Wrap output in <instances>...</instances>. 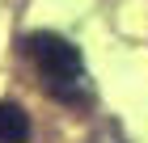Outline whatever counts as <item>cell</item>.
I'll use <instances>...</instances> for the list:
<instances>
[{"label":"cell","mask_w":148,"mask_h":143,"mask_svg":"<svg viewBox=\"0 0 148 143\" xmlns=\"http://www.w3.org/2000/svg\"><path fill=\"white\" fill-rule=\"evenodd\" d=\"M25 51H30V59H34L38 76H42L47 93L59 101H68V105H76V101H89V80H85V59H80V51L68 42V38H59V34H30L25 38Z\"/></svg>","instance_id":"6da1fadb"},{"label":"cell","mask_w":148,"mask_h":143,"mask_svg":"<svg viewBox=\"0 0 148 143\" xmlns=\"http://www.w3.org/2000/svg\"><path fill=\"white\" fill-rule=\"evenodd\" d=\"M30 135H34L30 114L17 101H0V143H25Z\"/></svg>","instance_id":"7a4b0ae2"},{"label":"cell","mask_w":148,"mask_h":143,"mask_svg":"<svg viewBox=\"0 0 148 143\" xmlns=\"http://www.w3.org/2000/svg\"><path fill=\"white\" fill-rule=\"evenodd\" d=\"M89 143H123V139H114V135H106V131H102V135H93Z\"/></svg>","instance_id":"3957f363"}]
</instances>
